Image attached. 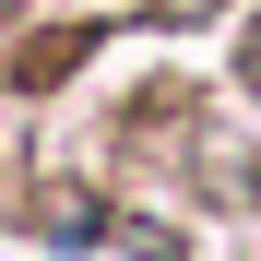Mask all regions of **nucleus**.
<instances>
[{
  "mask_svg": "<svg viewBox=\"0 0 261 261\" xmlns=\"http://www.w3.org/2000/svg\"><path fill=\"white\" fill-rule=\"evenodd\" d=\"M249 83H261V48H249Z\"/></svg>",
  "mask_w": 261,
  "mask_h": 261,
  "instance_id": "obj_1",
  "label": "nucleus"
}]
</instances>
